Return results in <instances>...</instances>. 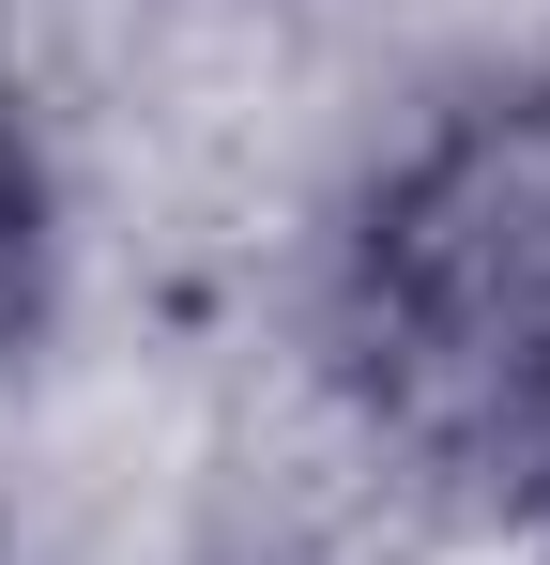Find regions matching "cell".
Masks as SVG:
<instances>
[{
    "label": "cell",
    "instance_id": "6da1fadb",
    "mask_svg": "<svg viewBox=\"0 0 550 565\" xmlns=\"http://www.w3.org/2000/svg\"><path fill=\"white\" fill-rule=\"evenodd\" d=\"M382 306H398V367L429 397H505L520 413L550 382V138L536 122L458 138L398 199Z\"/></svg>",
    "mask_w": 550,
    "mask_h": 565
}]
</instances>
